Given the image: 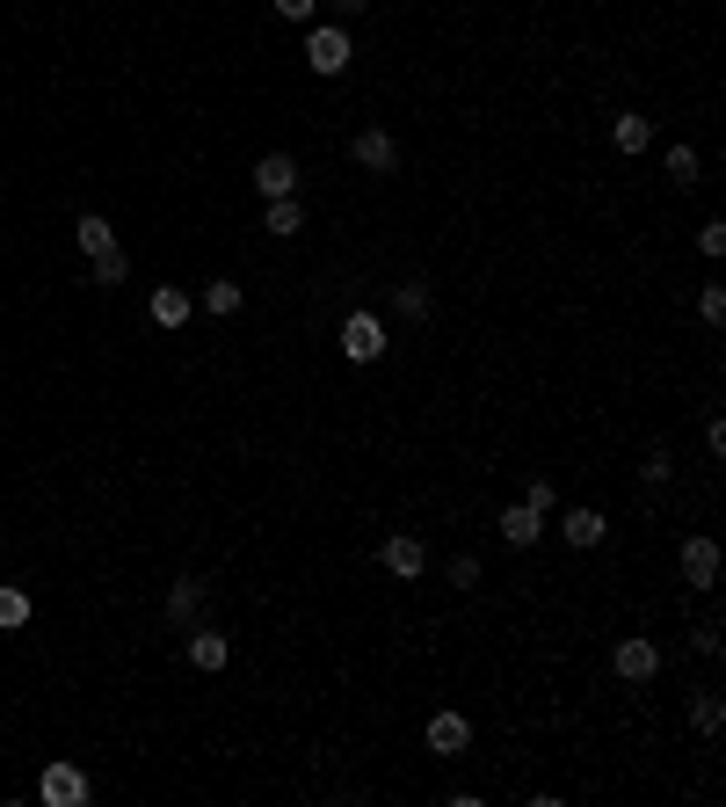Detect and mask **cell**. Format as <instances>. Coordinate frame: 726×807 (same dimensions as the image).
Segmentation results:
<instances>
[{
	"instance_id": "6da1fadb",
	"label": "cell",
	"mask_w": 726,
	"mask_h": 807,
	"mask_svg": "<svg viewBox=\"0 0 726 807\" xmlns=\"http://www.w3.org/2000/svg\"><path fill=\"white\" fill-rule=\"evenodd\" d=\"M349 59H356V44H349V30H342V22H320V30L306 36V66L320 73V81L349 73Z\"/></svg>"
},
{
	"instance_id": "7a4b0ae2",
	"label": "cell",
	"mask_w": 726,
	"mask_h": 807,
	"mask_svg": "<svg viewBox=\"0 0 726 807\" xmlns=\"http://www.w3.org/2000/svg\"><path fill=\"white\" fill-rule=\"evenodd\" d=\"M385 350H393V335H385L378 314H349L342 320V357H349V364H378Z\"/></svg>"
},
{
	"instance_id": "3957f363",
	"label": "cell",
	"mask_w": 726,
	"mask_h": 807,
	"mask_svg": "<svg viewBox=\"0 0 726 807\" xmlns=\"http://www.w3.org/2000/svg\"><path fill=\"white\" fill-rule=\"evenodd\" d=\"M36 793H44V807H87V800H95V786H87L81 764H44Z\"/></svg>"
},
{
	"instance_id": "277c9868",
	"label": "cell",
	"mask_w": 726,
	"mask_h": 807,
	"mask_svg": "<svg viewBox=\"0 0 726 807\" xmlns=\"http://www.w3.org/2000/svg\"><path fill=\"white\" fill-rule=\"evenodd\" d=\"M610 669H618L624 684H654V669H661V648H654V640H618Z\"/></svg>"
},
{
	"instance_id": "5b68a950",
	"label": "cell",
	"mask_w": 726,
	"mask_h": 807,
	"mask_svg": "<svg viewBox=\"0 0 726 807\" xmlns=\"http://www.w3.org/2000/svg\"><path fill=\"white\" fill-rule=\"evenodd\" d=\"M378 561H385V575H399V582H415L421 567H429V553H421V539H407V531H393V539L378 545Z\"/></svg>"
},
{
	"instance_id": "8992f818",
	"label": "cell",
	"mask_w": 726,
	"mask_h": 807,
	"mask_svg": "<svg viewBox=\"0 0 726 807\" xmlns=\"http://www.w3.org/2000/svg\"><path fill=\"white\" fill-rule=\"evenodd\" d=\"M683 582H691V590H712V582H719V545L712 539H683Z\"/></svg>"
},
{
	"instance_id": "52a82bcc",
	"label": "cell",
	"mask_w": 726,
	"mask_h": 807,
	"mask_svg": "<svg viewBox=\"0 0 726 807\" xmlns=\"http://www.w3.org/2000/svg\"><path fill=\"white\" fill-rule=\"evenodd\" d=\"M255 190L261 197H291L298 190V160L291 153H261L255 160Z\"/></svg>"
},
{
	"instance_id": "ba28073f",
	"label": "cell",
	"mask_w": 726,
	"mask_h": 807,
	"mask_svg": "<svg viewBox=\"0 0 726 807\" xmlns=\"http://www.w3.org/2000/svg\"><path fill=\"white\" fill-rule=\"evenodd\" d=\"M261 233H277V241L306 233V204L298 197H261Z\"/></svg>"
},
{
	"instance_id": "9c48e42d",
	"label": "cell",
	"mask_w": 726,
	"mask_h": 807,
	"mask_svg": "<svg viewBox=\"0 0 726 807\" xmlns=\"http://www.w3.org/2000/svg\"><path fill=\"white\" fill-rule=\"evenodd\" d=\"M393 160H399V146H393V131H356V168H371V176H393Z\"/></svg>"
},
{
	"instance_id": "30bf717a",
	"label": "cell",
	"mask_w": 726,
	"mask_h": 807,
	"mask_svg": "<svg viewBox=\"0 0 726 807\" xmlns=\"http://www.w3.org/2000/svg\"><path fill=\"white\" fill-rule=\"evenodd\" d=\"M190 662L196 669H225L233 662V640H225L218 626H190Z\"/></svg>"
},
{
	"instance_id": "8fae6325",
	"label": "cell",
	"mask_w": 726,
	"mask_h": 807,
	"mask_svg": "<svg viewBox=\"0 0 726 807\" xmlns=\"http://www.w3.org/2000/svg\"><path fill=\"white\" fill-rule=\"evenodd\" d=\"M196 612H204V582L182 575V582L168 590V612H160V618H168V626H196Z\"/></svg>"
},
{
	"instance_id": "7c38bea8",
	"label": "cell",
	"mask_w": 726,
	"mask_h": 807,
	"mask_svg": "<svg viewBox=\"0 0 726 807\" xmlns=\"http://www.w3.org/2000/svg\"><path fill=\"white\" fill-rule=\"evenodd\" d=\"M146 314H153V328H182V320L196 314V299H190V291H174V284H160L153 299H146Z\"/></svg>"
},
{
	"instance_id": "4fadbf2b",
	"label": "cell",
	"mask_w": 726,
	"mask_h": 807,
	"mask_svg": "<svg viewBox=\"0 0 726 807\" xmlns=\"http://www.w3.org/2000/svg\"><path fill=\"white\" fill-rule=\"evenodd\" d=\"M466 742H472V720H466V713H436V720H429V750H436V756H458Z\"/></svg>"
},
{
	"instance_id": "5bb4252c",
	"label": "cell",
	"mask_w": 726,
	"mask_h": 807,
	"mask_svg": "<svg viewBox=\"0 0 726 807\" xmlns=\"http://www.w3.org/2000/svg\"><path fill=\"white\" fill-rule=\"evenodd\" d=\"M559 531H567V545H604L610 517H604V509H567V517H559Z\"/></svg>"
},
{
	"instance_id": "9a60e30c",
	"label": "cell",
	"mask_w": 726,
	"mask_h": 807,
	"mask_svg": "<svg viewBox=\"0 0 726 807\" xmlns=\"http://www.w3.org/2000/svg\"><path fill=\"white\" fill-rule=\"evenodd\" d=\"M537 531H545V517H537L531 502L502 509V539H509V545H537Z\"/></svg>"
},
{
	"instance_id": "2e32d148",
	"label": "cell",
	"mask_w": 726,
	"mask_h": 807,
	"mask_svg": "<svg viewBox=\"0 0 726 807\" xmlns=\"http://www.w3.org/2000/svg\"><path fill=\"white\" fill-rule=\"evenodd\" d=\"M610 146H618V153H647V146H654V124H647V117H632V109H624V117L610 124Z\"/></svg>"
},
{
	"instance_id": "e0dca14e",
	"label": "cell",
	"mask_w": 726,
	"mask_h": 807,
	"mask_svg": "<svg viewBox=\"0 0 726 807\" xmlns=\"http://www.w3.org/2000/svg\"><path fill=\"white\" fill-rule=\"evenodd\" d=\"M73 241H81V255H87V263H95L103 247H117V233H109V219H103V211H87L81 226H73Z\"/></svg>"
},
{
	"instance_id": "ac0fdd59",
	"label": "cell",
	"mask_w": 726,
	"mask_h": 807,
	"mask_svg": "<svg viewBox=\"0 0 726 807\" xmlns=\"http://www.w3.org/2000/svg\"><path fill=\"white\" fill-rule=\"evenodd\" d=\"M196 306H204V314H218V320H225V314H241V284H225V277L204 284V291H196Z\"/></svg>"
},
{
	"instance_id": "d6986e66",
	"label": "cell",
	"mask_w": 726,
	"mask_h": 807,
	"mask_svg": "<svg viewBox=\"0 0 726 807\" xmlns=\"http://www.w3.org/2000/svg\"><path fill=\"white\" fill-rule=\"evenodd\" d=\"M719 720H726L719 691H697V699H691V728H697V735H719Z\"/></svg>"
},
{
	"instance_id": "ffe728a7",
	"label": "cell",
	"mask_w": 726,
	"mask_h": 807,
	"mask_svg": "<svg viewBox=\"0 0 726 807\" xmlns=\"http://www.w3.org/2000/svg\"><path fill=\"white\" fill-rule=\"evenodd\" d=\"M15 626H30V590H0V633H15Z\"/></svg>"
},
{
	"instance_id": "44dd1931",
	"label": "cell",
	"mask_w": 726,
	"mask_h": 807,
	"mask_svg": "<svg viewBox=\"0 0 726 807\" xmlns=\"http://www.w3.org/2000/svg\"><path fill=\"white\" fill-rule=\"evenodd\" d=\"M131 277V255H124V247H103V255H95V284H124Z\"/></svg>"
},
{
	"instance_id": "7402d4cb",
	"label": "cell",
	"mask_w": 726,
	"mask_h": 807,
	"mask_svg": "<svg viewBox=\"0 0 726 807\" xmlns=\"http://www.w3.org/2000/svg\"><path fill=\"white\" fill-rule=\"evenodd\" d=\"M393 306H399L407 320H421V314H429V284H421V277H415V284H399V299H393Z\"/></svg>"
},
{
	"instance_id": "603a6c76",
	"label": "cell",
	"mask_w": 726,
	"mask_h": 807,
	"mask_svg": "<svg viewBox=\"0 0 726 807\" xmlns=\"http://www.w3.org/2000/svg\"><path fill=\"white\" fill-rule=\"evenodd\" d=\"M523 502H531L537 517H553V509H559V488H553V480H531V488H523Z\"/></svg>"
},
{
	"instance_id": "cb8c5ba5",
	"label": "cell",
	"mask_w": 726,
	"mask_h": 807,
	"mask_svg": "<svg viewBox=\"0 0 726 807\" xmlns=\"http://www.w3.org/2000/svg\"><path fill=\"white\" fill-rule=\"evenodd\" d=\"M697 314L719 328V320H726V284H705V291H697Z\"/></svg>"
},
{
	"instance_id": "d4e9b609",
	"label": "cell",
	"mask_w": 726,
	"mask_h": 807,
	"mask_svg": "<svg viewBox=\"0 0 726 807\" xmlns=\"http://www.w3.org/2000/svg\"><path fill=\"white\" fill-rule=\"evenodd\" d=\"M669 176L675 182H697V153H691V146H669Z\"/></svg>"
},
{
	"instance_id": "484cf974",
	"label": "cell",
	"mask_w": 726,
	"mask_h": 807,
	"mask_svg": "<svg viewBox=\"0 0 726 807\" xmlns=\"http://www.w3.org/2000/svg\"><path fill=\"white\" fill-rule=\"evenodd\" d=\"M450 582H458V590H472V582H480V561H472V553H458V561H450Z\"/></svg>"
},
{
	"instance_id": "4316f807",
	"label": "cell",
	"mask_w": 726,
	"mask_h": 807,
	"mask_svg": "<svg viewBox=\"0 0 726 807\" xmlns=\"http://www.w3.org/2000/svg\"><path fill=\"white\" fill-rule=\"evenodd\" d=\"M697 247H705V255H726V226H719V219H705V233H697Z\"/></svg>"
},
{
	"instance_id": "83f0119b",
	"label": "cell",
	"mask_w": 726,
	"mask_h": 807,
	"mask_svg": "<svg viewBox=\"0 0 726 807\" xmlns=\"http://www.w3.org/2000/svg\"><path fill=\"white\" fill-rule=\"evenodd\" d=\"M312 8H320V0H277V15H284V22H312Z\"/></svg>"
},
{
	"instance_id": "f1b7e54d",
	"label": "cell",
	"mask_w": 726,
	"mask_h": 807,
	"mask_svg": "<svg viewBox=\"0 0 726 807\" xmlns=\"http://www.w3.org/2000/svg\"><path fill=\"white\" fill-rule=\"evenodd\" d=\"M691 648H697V655H719V648H726L719 626H697V633H691Z\"/></svg>"
},
{
	"instance_id": "f546056e",
	"label": "cell",
	"mask_w": 726,
	"mask_h": 807,
	"mask_svg": "<svg viewBox=\"0 0 726 807\" xmlns=\"http://www.w3.org/2000/svg\"><path fill=\"white\" fill-rule=\"evenodd\" d=\"M363 8H371V0H334V15H363Z\"/></svg>"
}]
</instances>
